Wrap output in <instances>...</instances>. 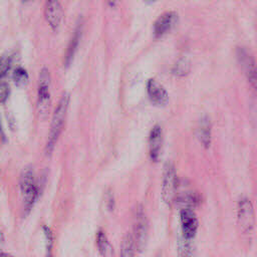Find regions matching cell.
I'll return each mask as SVG.
<instances>
[{"mask_svg":"<svg viewBox=\"0 0 257 257\" xmlns=\"http://www.w3.org/2000/svg\"><path fill=\"white\" fill-rule=\"evenodd\" d=\"M10 92V87L7 81L0 79V102H4Z\"/></svg>","mask_w":257,"mask_h":257,"instance_id":"cell-23","label":"cell"},{"mask_svg":"<svg viewBox=\"0 0 257 257\" xmlns=\"http://www.w3.org/2000/svg\"><path fill=\"white\" fill-rule=\"evenodd\" d=\"M136 246L132 234L127 233L123 236L120 245L119 257H135Z\"/></svg>","mask_w":257,"mask_h":257,"instance_id":"cell-18","label":"cell"},{"mask_svg":"<svg viewBox=\"0 0 257 257\" xmlns=\"http://www.w3.org/2000/svg\"><path fill=\"white\" fill-rule=\"evenodd\" d=\"M149 233V224L142 207H138L134 214V233L132 234L136 250L142 251L146 246Z\"/></svg>","mask_w":257,"mask_h":257,"instance_id":"cell-6","label":"cell"},{"mask_svg":"<svg viewBox=\"0 0 257 257\" xmlns=\"http://www.w3.org/2000/svg\"><path fill=\"white\" fill-rule=\"evenodd\" d=\"M177 190V173L176 168L172 163H167L164 167L163 182H162V198L163 201L171 206L176 199Z\"/></svg>","mask_w":257,"mask_h":257,"instance_id":"cell-4","label":"cell"},{"mask_svg":"<svg viewBox=\"0 0 257 257\" xmlns=\"http://www.w3.org/2000/svg\"><path fill=\"white\" fill-rule=\"evenodd\" d=\"M96 246L99 254L102 257H113V247L108 241L106 234L102 230H98L96 233Z\"/></svg>","mask_w":257,"mask_h":257,"instance_id":"cell-15","label":"cell"},{"mask_svg":"<svg viewBox=\"0 0 257 257\" xmlns=\"http://www.w3.org/2000/svg\"><path fill=\"white\" fill-rule=\"evenodd\" d=\"M211 127L210 118L207 116L202 117L197 125V137L205 148H208L211 144Z\"/></svg>","mask_w":257,"mask_h":257,"instance_id":"cell-13","label":"cell"},{"mask_svg":"<svg viewBox=\"0 0 257 257\" xmlns=\"http://www.w3.org/2000/svg\"><path fill=\"white\" fill-rule=\"evenodd\" d=\"M12 78L16 84L24 85L28 82L29 75L25 68H23L22 66H17L14 68L12 72Z\"/></svg>","mask_w":257,"mask_h":257,"instance_id":"cell-19","label":"cell"},{"mask_svg":"<svg viewBox=\"0 0 257 257\" xmlns=\"http://www.w3.org/2000/svg\"><path fill=\"white\" fill-rule=\"evenodd\" d=\"M237 59L242 67L248 81L253 88L256 87V67L255 60L250 53V51L244 47H239L237 49Z\"/></svg>","mask_w":257,"mask_h":257,"instance_id":"cell-7","label":"cell"},{"mask_svg":"<svg viewBox=\"0 0 257 257\" xmlns=\"http://www.w3.org/2000/svg\"><path fill=\"white\" fill-rule=\"evenodd\" d=\"M43 233L45 237V247H46V255L45 257H53V243H54V238H53V233L50 230L49 227L43 226Z\"/></svg>","mask_w":257,"mask_h":257,"instance_id":"cell-20","label":"cell"},{"mask_svg":"<svg viewBox=\"0 0 257 257\" xmlns=\"http://www.w3.org/2000/svg\"><path fill=\"white\" fill-rule=\"evenodd\" d=\"M3 241H4V235H3V233L0 231V244L3 243Z\"/></svg>","mask_w":257,"mask_h":257,"instance_id":"cell-25","label":"cell"},{"mask_svg":"<svg viewBox=\"0 0 257 257\" xmlns=\"http://www.w3.org/2000/svg\"><path fill=\"white\" fill-rule=\"evenodd\" d=\"M44 16L49 26L54 30H58L63 19V9L59 1H47L44 6Z\"/></svg>","mask_w":257,"mask_h":257,"instance_id":"cell-9","label":"cell"},{"mask_svg":"<svg viewBox=\"0 0 257 257\" xmlns=\"http://www.w3.org/2000/svg\"><path fill=\"white\" fill-rule=\"evenodd\" d=\"M175 201L182 209H190L193 210L200 202L199 196L194 192H186L179 197H176Z\"/></svg>","mask_w":257,"mask_h":257,"instance_id":"cell-16","label":"cell"},{"mask_svg":"<svg viewBox=\"0 0 257 257\" xmlns=\"http://www.w3.org/2000/svg\"><path fill=\"white\" fill-rule=\"evenodd\" d=\"M68 104H69V94L63 93L53 111L51 122H50V127H49L50 130L48 133V138L45 146V152L48 155L51 154V152L53 151L55 144L58 140V137L62 131L64 120L67 114Z\"/></svg>","mask_w":257,"mask_h":257,"instance_id":"cell-1","label":"cell"},{"mask_svg":"<svg viewBox=\"0 0 257 257\" xmlns=\"http://www.w3.org/2000/svg\"><path fill=\"white\" fill-rule=\"evenodd\" d=\"M81 32H82V25L80 23L77 24L73 35L69 41V44L67 46V50H66V54H65V64L69 65L71 60L73 59V56L77 50L78 47V43L81 37Z\"/></svg>","mask_w":257,"mask_h":257,"instance_id":"cell-14","label":"cell"},{"mask_svg":"<svg viewBox=\"0 0 257 257\" xmlns=\"http://www.w3.org/2000/svg\"><path fill=\"white\" fill-rule=\"evenodd\" d=\"M178 14L175 11H166L161 14L154 24V33L156 37H161L169 32L177 23Z\"/></svg>","mask_w":257,"mask_h":257,"instance_id":"cell-10","label":"cell"},{"mask_svg":"<svg viewBox=\"0 0 257 257\" xmlns=\"http://www.w3.org/2000/svg\"><path fill=\"white\" fill-rule=\"evenodd\" d=\"M190 70V63L188 60L186 59H180L176 62V64H174L173 66V73L178 75V76H183L185 74H187Z\"/></svg>","mask_w":257,"mask_h":257,"instance_id":"cell-21","label":"cell"},{"mask_svg":"<svg viewBox=\"0 0 257 257\" xmlns=\"http://www.w3.org/2000/svg\"><path fill=\"white\" fill-rule=\"evenodd\" d=\"M237 222L240 230L245 233H251L255 225L254 208L251 201L244 197L241 198L237 206Z\"/></svg>","mask_w":257,"mask_h":257,"instance_id":"cell-5","label":"cell"},{"mask_svg":"<svg viewBox=\"0 0 257 257\" xmlns=\"http://www.w3.org/2000/svg\"><path fill=\"white\" fill-rule=\"evenodd\" d=\"M178 257H196V250L192 240L185 239L182 236L179 238Z\"/></svg>","mask_w":257,"mask_h":257,"instance_id":"cell-17","label":"cell"},{"mask_svg":"<svg viewBox=\"0 0 257 257\" xmlns=\"http://www.w3.org/2000/svg\"><path fill=\"white\" fill-rule=\"evenodd\" d=\"M182 237L188 240H193L198 231V219L193 210L182 209L180 213Z\"/></svg>","mask_w":257,"mask_h":257,"instance_id":"cell-8","label":"cell"},{"mask_svg":"<svg viewBox=\"0 0 257 257\" xmlns=\"http://www.w3.org/2000/svg\"><path fill=\"white\" fill-rule=\"evenodd\" d=\"M0 257H15L9 253H6V252H0Z\"/></svg>","mask_w":257,"mask_h":257,"instance_id":"cell-24","label":"cell"},{"mask_svg":"<svg viewBox=\"0 0 257 257\" xmlns=\"http://www.w3.org/2000/svg\"><path fill=\"white\" fill-rule=\"evenodd\" d=\"M147 91L150 99L157 105H166L169 101V93L162 83L151 78L147 83Z\"/></svg>","mask_w":257,"mask_h":257,"instance_id":"cell-11","label":"cell"},{"mask_svg":"<svg viewBox=\"0 0 257 257\" xmlns=\"http://www.w3.org/2000/svg\"><path fill=\"white\" fill-rule=\"evenodd\" d=\"M10 64H11V57L8 54L4 53L0 55V78L7 73V71L10 68Z\"/></svg>","mask_w":257,"mask_h":257,"instance_id":"cell-22","label":"cell"},{"mask_svg":"<svg viewBox=\"0 0 257 257\" xmlns=\"http://www.w3.org/2000/svg\"><path fill=\"white\" fill-rule=\"evenodd\" d=\"M20 189L23 196L24 209L28 212L34 205L39 194V188L35 182L34 172L31 166L23 168L20 174Z\"/></svg>","mask_w":257,"mask_h":257,"instance_id":"cell-2","label":"cell"},{"mask_svg":"<svg viewBox=\"0 0 257 257\" xmlns=\"http://www.w3.org/2000/svg\"><path fill=\"white\" fill-rule=\"evenodd\" d=\"M162 144H163V131L161 125L156 124L151 130L150 137H149L150 157L155 162H157L160 157Z\"/></svg>","mask_w":257,"mask_h":257,"instance_id":"cell-12","label":"cell"},{"mask_svg":"<svg viewBox=\"0 0 257 257\" xmlns=\"http://www.w3.org/2000/svg\"><path fill=\"white\" fill-rule=\"evenodd\" d=\"M50 83L51 77L49 70L46 67H42L38 76L37 89V108L42 118L48 115L50 108Z\"/></svg>","mask_w":257,"mask_h":257,"instance_id":"cell-3","label":"cell"}]
</instances>
